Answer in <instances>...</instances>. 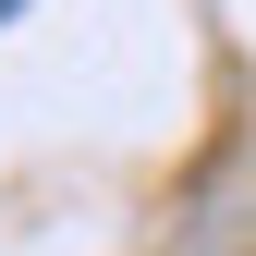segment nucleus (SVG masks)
Masks as SVG:
<instances>
[{
  "instance_id": "f257e3e1",
  "label": "nucleus",
  "mask_w": 256,
  "mask_h": 256,
  "mask_svg": "<svg viewBox=\"0 0 256 256\" xmlns=\"http://www.w3.org/2000/svg\"><path fill=\"white\" fill-rule=\"evenodd\" d=\"M12 12H24V0H0V24H12Z\"/></svg>"
}]
</instances>
